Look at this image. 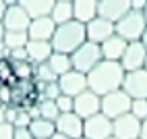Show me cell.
Masks as SVG:
<instances>
[{"label":"cell","instance_id":"44dd1931","mask_svg":"<svg viewBox=\"0 0 147 139\" xmlns=\"http://www.w3.org/2000/svg\"><path fill=\"white\" fill-rule=\"evenodd\" d=\"M50 17L56 25H62L66 21H73L75 15H73V0H56L52 11H50Z\"/></svg>","mask_w":147,"mask_h":139},{"label":"cell","instance_id":"8d00e7d4","mask_svg":"<svg viewBox=\"0 0 147 139\" xmlns=\"http://www.w3.org/2000/svg\"><path fill=\"white\" fill-rule=\"evenodd\" d=\"M139 139H147V118L141 121V135H139Z\"/></svg>","mask_w":147,"mask_h":139},{"label":"cell","instance_id":"60d3db41","mask_svg":"<svg viewBox=\"0 0 147 139\" xmlns=\"http://www.w3.org/2000/svg\"><path fill=\"white\" fill-rule=\"evenodd\" d=\"M50 139H71V137H66V135H62V133H58V131H56Z\"/></svg>","mask_w":147,"mask_h":139},{"label":"cell","instance_id":"9a60e30c","mask_svg":"<svg viewBox=\"0 0 147 139\" xmlns=\"http://www.w3.org/2000/svg\"><path fill=\"white\" fill-rule=\"evenodd\" d=\"M129 11H131V0H100V4H97V15L112 23H116Z\"/></svg>","mask_w":147,"mask_h":139},{"label":"cell","instance_id":"7a4b0ae2","mask_svg":"<svg viewBox=\"0 0 147 139\" xmlns=\"http://www.w3.org/2000/svg\"><path fill=\"white\" fill-rule=\"evenodd\" d=\"M52 48L54 52H64V54H73L83 42H87V31H85V23L77 21H66L62 25H56V31L52 35Z\"/></svg>","mask_w":147,"mask_h":139},{"label":"cell","instance_id":"836d02e7","mask_svg":"<svg viewBox=\"0 0 147 139\" xmlns=\"http://www.w3.org/2000/svg\"><path fill=\"white\" fill-rule=\"evenodd\" d=\"M11 62H17V60H29L27 58V50L25 48H13L11 50V56H8Z\"/></svg>","mask_w":147,"mask_h":139},{"label":"cell","instance_id":"f35d334b","mask_svg":"<svg viewBox=\"0 0 147 139\" xmlns=\"http://www.w3.org/2000/svg\"><path fill=\"white\" fill-rule=\"evenodd\" d=\"M4 33H6V27H4V23H2V19H0V42L4 39Z\"/></svg>","mask_w":147,"mask_h":139},{"label":"cell","instance_id":"1f68e13d","mask_svg":"<svg viewBox=\"0 0 147 139\" xmlns=\"http://www.w3.org/2000/svg\"><path fill=\"white\" fill-rule=\"evenodd\" d=\"M29 123H31V114H29L25 108H21L19 106V112H17V116H15V127H29Z\"/></svg>","mask_w":147,"mask_h":139},{"label":"cell","instance_id":"f546056e","mask_svg":"<svg viewBox=\"0 0 147 139\" xmlns=\"http://www.w3.org/2000/svg\"><path fill=\"white\" fill-rule=\"evenodd\" d=\"M56 106H58V110H60V114L62 112H73V106H75V98H71V96H66V94H60L56 98Z\"/></svg>","mask_w":147,"mask_h":139},{"label":"cell","instance_id":"3957f363","mask_svg":"<svg viewBox=\"0 0 147 139\" xmlns=\"http://www.w3.org/2000/svg\"><path fill=\"white\" fill-rule=\"evenodd\" d=\"M147 27V21L143 17V11H129L124 17H120L114 23V29L120 37H124L126 42H137L141 39L143 31Z\"/></svg>","mask_w":147,"mask_h":139},{"label":"cell","instance_id":"7402d4cb","mask_svg":"<svg viewBox=\"0 0 147 139\" xmlns=\"http://www.w3.org/2000/svg\"><path fill=\"white\" fill-rule=\"evenodd\" d=\"M56 0H19L25 11L29 13V17H44V15H50L52 6H54Z\"/></svg>","mask_w":147,"mask_h":139},{"label":"cell","instance_id":"7c38bea8","mask_svg":"<svg viewBox=\"0 0 147 139\" xmlns=\"http://www.w3.org/2000/svg\"><path fill=\"white\" fill-rule=\"evenodd\" d=\"M141 135V121L135 114L126 112L114 118V137L116 139H139Z\"/></svg>","mask_w":147,"mask_h":139},{"label":"cell","instance_id":"ba28073f","mask_svg":"<svg viewBox=\"0 0 147 139\" xmlns=\"http://www.w3.org/2000/svg\"><path fill=\"white\" fill-rule=\"evenodd\" d=\"M145 58H147V48L141 44V39H137V42L126 44V50H124V54L120 58V64L124 68V73L137 71V68L145 66Z\"/></svg>","mask_w":147,"mask_h":139},{"label":"cell","instance_id":"2e32d148","mask_svg":"<svg viewBox=\"0 0 147 139\" xmlns=\"http://www.w3.org/2000/svg\"><path fill=\"white\" fill-rule=\"evenodd\" d=\"M56 31V23L52 21L50 15H44V17H33L31 23L27 27V33L29 39H48L50 42L52 35Z\"/></svg>","mask_w":147,"mask_h":139},{"label":"cell","instance_id":"d4e9b609","mask_svg":"<svg viewBox=\"0 0 147 139\" xmlns=\"http://www.w3.org/2000/svg\"><path fill=\"white\" fill-rule=\"evenodd\" d=\"M37 108H40V116L48 118V121H56L58 114H60V110H58V106L54 100H48V98H44L40 94V102H37Z\"/></svg>","mask_w":147,"mask_h":139},{"label":"cell","instance_id":"4316f807","mask_svg":"<svg viewBox=\"0 0 147 139\" xmlns=\"http://www.w3.org/2000/svg\"><path fill=\"white\" fill-rule=\"evenodd\" d=\"M33 79H37V81H44V83H52L58 79V75L54 73V68L48 64V62H40V64H35V75Z\"/></svg>","mask_w":147,"mask_h":139},{"label":"cell","instance_id":"ffe728a7","mask_svg":"<svg viewBox=\"0 0 147 139\" xmlns=\"http://www.w3.org/2000/svg\"><path fill=\"white\" fill-rule=\"evenodd\" d=\"M29 131H31L33 139H50L54 133H56V125L54 121H48L44 116H37V118H31L29 123Z\"/></svg>","mask_w":147,"mask_h":139},{"label":"cell","instance_id":"7bdbcfd3","mask_svg":"<svg viewBox=\"0 0 147 139\" xmlns=\"http://www.w3.org/2000/svg\"><path fill=\"white\" fill-rule=\"evenodd\" d=\"M6 6H11V4H19V0H4Z\"/></svg>","mask_w":147,"mask_h":139},{"label":"cell","instance_id":"ab89813d","mask_svg":"<svg viewBox=\"0 0 147 139\" xmlns=\"http://www.w3.org/2000/svg\"><path fill=\"white\" fill-rule=\"evenodd\" d=\"M4 11H6V2H4V0H0V19L4 17Z\"/></svg>","mask_w":147,"mask_h":139},{"label":"cell","instance_id":"277c9868","mask_svg":"<svg viewBox=\"0 0 147 139\" xmlns=\"http://www.w3.org/2000/svg\"><path fill=\"white\" fill-rule=\"evenodd\" d=\"M71 60H73V68H75V71H81V73L87 75L100 60H104L102 48H100V44H93V42L87 39V42H83L71 54Z\"/></svg>","mask_w":147,"mask_h":139},{"label":"cell","instance_id":"e0dca14e","mask_svg":"<svg viewBox=\"0 0 147 139\" xmlns=\"http://www.w3.org/2000/svg\"><path fill=\"white\" fill-rule=\"evenodd\" d=\"M25 50H27L29 60L33 64H40V62H48V58L54 52V48H52V42H48V39H29Z\"/></svg>","mask_w":147,"mask_h":139},{"label":"cell","instance_id":"7dc6e473","mask_svg":"<svg viewBox=\"0 0 147 139\" xmlns=\"http://www.w3.org/2000/svg\"><path fill=\"white\" fill-rule=\"evenodd\" d=\"M79 139H87V137H79Z\"/></svg>","mask_w":147,"mask_h":139},{"label":"cell","instance_id":"30bf717a","mask_svg":"<svg viewBox=\"0 0 147 139\" xmlns=\"http://www.w3.org/2000/svg\"><path fill=\"white\" fill-rule=\"evenodd\" d=\"M58 87H60L62 94L75 98V96H79L81 92L87 89V75L81 73V71L71 68V71H66L64 75L58 77Z\"/></svg>","mask_w":147,"mask_h":139},{"label":"cell","instance_id":"ac0fdd59","mask_svg":"<svg viewBox=\"0 0 147 139\" xmlns=\"http://www.w3.org/2000/svg\"><path fill=\"white\" fill-rule=\"evenodd\" d=\"M126 44H129V42H126L124 37H120L118 33H112L106 42L100 44L104 60H118L120 62V58H122V54L126 50Z\"/></svg>","mask_w":147,"mask_h":139},{"label":"cell","instance_id":"f6af8a7d","mask_svg":"<svg viewBox=\"0 0 147 139\" xmlns=\"http://www.w3.org/2000/svg\"><path fill=\"white\" fill-rule=\"evenodd\" d=\"M106 139H116V137H114V135H110V137H106Z\"/></svg>","mask_w":147,"mask_h":139},{"label":"cell","instance_id":"8fae6325","mask_svg":"<svg viewBox=\"0 0 147 139\" xmlns=\"http://www.w3.org/2000/svg\"><path fill=\"white\" fill-rule=\"evenodd\" d=\"M2 23L6 27V31H27L29 23H31V17L21 4H11L6 6Z\"/></svg>","mask_w":147,"mask_h":139},{"label":"cell","instance_id":"83f0119b","mask_svg":"<svg viewBox=\"0 0 147 139\" xmlns=\"http://www.w3.org/2000/svg\"><path fill=\"white\" fill-rule=\"evenodd\" d=\"M0 83H8V85L17 83V77L13 73V62L8 58H0Z\"/></svg>","mask_w":147,"mask_h":139},{"label":"cell","instance_id":"74e56055","mask_svg":"<svg viewBox=\"0 0 147 139\" xmlns=\"http://www.w3.org/2000/svg\"><path fill=\"white\" fill-rule=\"evenodd\" d=\"M4 108H6V106H0V125L6 123V112H4Z\"/></svg>","mask_w":147,"mask_h":139},{"label":"cell","instance_id":"6da1fadb","mask_svg":"<svg viewBox=\"0 0 147 139\" xmlns=\"http://www.w3.org/2000/svg\"><path fill=\"white\" fill-rule=\"evenodd\" d=\"M124 81V68L118 60H100L87 73V87L97 96H106L120 89Z\"/></svg>","mask_w":147,"mask_h":139},{"label":"cell","instance_id":"5bb4252c","mask_svg":"<svg viewBox=\"0 0 147 139\" xmlns=\"http://www.w3.org/2000/svg\"><path fill=\"white\" fill-rule=\"evenodd\" d=\"M85 31H87V39H89V42L102 44L112 33H116V29H114V23L112 21H108V19H104V17L97 15L95 19H91L89 23H85Z\"/></svg>","mask_w":147,"mask_h":139},{"label":"cell","instance_id":"d6a6232c","mask_svg":"<svg viewBox=\"0 0 147 139\" xmlns=\"http://www.w3.org/2000/svg\"><path fill=\"white\" fill-rule=\"evenodd\" d=\"M0 139H15V125L11 123L0 125Z\"/></svg>","mask_w":147,"mask_h":139},{"label":"cell","instance_id":"8992f818","mask_svg":"<svg viewBox=\"0 0 147 139\" xmlns=\"http://www.w3.org/2000/svg\"><path fill=\"white\" fill-rule=\"evenodd\" d=\"M114 135V121L104 112H97L83 121V137L87 139H106Z\"/></svg>","mask_w":147,"mask_h":139},{"label":"cell","instance_id":"4dcf8cb0","mask_svg":"<svg viewBox=\"0 0 147 139\" xmlns=\"http://www.w3.org/2000/svg\"><path fill=\"white\" fill-rule=\"evenodd\" d=\"M60 94H62V92H60V87H58V79H56V81H52V83H46L44 92H42V96L48 98V100H56Z\"/></svg>","mask_w":147,"mask_h":139},{"label":"cell","instance_id":"bcb514c9","mask_svg":"<svg viewBox=\"0 0 147 139\" xmlns=\"http://www.w3.org/2000/svg\"><path fill=\"white\" fill-rule=\"evenodd\" d=\"M143 68H147V58H145V66H143Z\"/></svg>","mask_w":147,"mask_h":139},{"label":"cell","instance_id":"603a6c76","mask_svg":"<svg viewBox=\"0 0 147 139\" xmlns=\"http://www.w3.org/2000/svg\"><path fill=\"white\" fill-rule=\"evenodd\" d=\"M48 64L54 68V73L60 77L66 71L73 68V60H71V54H64V52H52L50 58H48Z\"/></svg>","mask_w":147,"mask_h":139},{"label":"cell","instance_id":"484cf974","mask_svg":"<svg viewBox=\"0 0 147 139\" xmlns=\"http://www.w3.org/2000/svg\"><path fill=\"white\" fill-rule=\"evenodd\" d=\"M4 46H8L13 50V48H25L27 42H29V33L27 31H6L4 33Z\"/></svg>","mask_w":147,"mask_h":139},{"label":"cell","instance_id":"cb8c5ba5","mask_svg":"<svg viewBox=\"0 0 147 139\" xmlns=\"http://www.w3.org/2000/svg\"><path fill=\"white\" fill-rule=\"evenodd\" d=\"M13 73L21 81H29L35 75V64L31 60H17V62H13Z\"/></svg>","mask_w":147,"mask_h":139},{"label":"cell","instance_id":"d6986e66","mask_svg":"<svg viewBox=\"0 0 147 139\" xmlns=\"http://www.w3.org/2000/svg\"><path fill=\"white\" fill-rule=\"evenodd\" d=\"M97 4L100 0H73V15L77 21L89 23L97 17Z\"/></svg>","mask_w":147,"mask_h":139},{"label":"cell","instance_id":"ee69618b","mask_svg":"<svg viewBox=\"0 0 147 139\" xmlns=\"http://www.w3.org/2000/svg\"><path fill=\"white\" fill-rule=\"evenodd\" d=\"M143 17H145V21H147V6L143 8Z\"/></svg>","mask_w":147,"mask_h":139},{"label":"cell","instance_id":"4fadbf2b","mask_svg":"<svg viewBox=\"0 0 147 139\" xmlns=\"http://www.w3.org/2000/svg\"><path fill=\"white\" fill-rule=\"evenodd\" d=\"M54 125H56V131L58 133H62V135L71 137V139L83 137V118L79 114H75V112H62V114H58Z\"/></svg>","mask_w":147,"mask_h":139},{"label":"cell","instance_id":"e575fe53","mask_svg":"<svg viewBox=\"0 0 147 139\" xmlns=\"http://www.w3.org/2000/svg\"><path fill=\"white\" fill-rule=\"evenodd\" d=\"M15 139H33V135L27 127H15Z\"/></svg>","mask_w":147,"mask_h":139},{"label":"cell","instance_id":"5b68a950","mask_svg":"<svg viewBox=\"0 0 147 139\" xmlns=\"http://www.w3.org/2000/svg\"><path fill=\"white\" fill-rule=\"evenodd\" d=\"M131 102H133V98L126 94L122 87L120 89H114V92L102 96V110L100 112H104L106 116H110L114 121V118L131 112Z\"/></svg>","mask_w":147,"mask_h":139},{"label":"cell","instance_id":"d590c367","mask_svg":"<svg viewBox=\"0 0 147 139\" xmlns=\"http://www.w3.org/2000/svg\"><path fill=\"white\" fill-rule=\"evenodd\" d=\"M147 6V0H131V11H143Z\"/></svg>","mask_w":147,"mask_h":139},{"label":"cell","instance_id":"b9f144b4","mask_svg":"<svg viewBox=\"0 0 147 139\" xmlns=\"http://www.w3.org/2000/svg\"><path fill=\"white\" fill-rule=\"evenodd\" d=\"M141 44L147 48V27H145V31H143V35H141Z\"/></svg>","mask_w":147,"mask_h":139},{"label":"cell","instance_id":"9c48e42d","mask_svg":"<svg viewBox=\"0 0 147 139\" xmlns=\"http://www.w3.org/2000/svg\"><path fill=\"white\" fill-rule=\"evenodd\" d=\"M122 89L133 100L135 98H147V68H137V71L124 73Z\"/></svg>","mask_w":147,"mask_h":139},{"label":"cell","instance_id":"f1b7e54d","mask_svg":"<svg viewBox=\"0 0 147 139\" xmlns=\"http://www.w3.org/2000/svg\"><path fill=\"white\" fill-rule=\"evenodd\" d=\"M131 114H135L139 121L147 118V98H135L131 102Z\"/></svg>","mask_w":147,"mask_h":139},{"label":"cell","instance_id":"52a82bcc","mask_svg":"<svg viewBox=\"0 0 147 139\" xmlns=\"http://www.w3.org/2000/svg\"><path fill=\"white\" fill-rule=\"evenodd\" d=\"M102 110V96H97L95 92H91L89 87L81 92L79 96H75V106H73V112L79 114L83 121L89 118L93 114H97Z\"/></svg>","mask_w":147,"mask_h":139}]
</instances>
